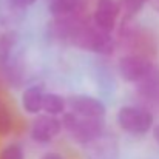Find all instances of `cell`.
I'll list each match as a JSON object with an SVG mask.
<instances>
[{
	"label": "cell",
	"instance_id": "1",
	"mask_svg": "<svg viewBox=\"0 0 159 159\" xmlns=\"http://www.w3.org/2000/svg\"><path fill=\"white\" fill-rule=\"evenodd\" d=\"M68 40L82 50L104 54V56L113 54L114 48H116V43L111 37V33L102 31L94 23H87L84 20H80L74 26Z\"/></svg>",
	"mask_w": 159,
	"mask_h": 159
},
{
	"label": "cell",
	"instance_id": "2",
	"mask_svg": "<svg viewBox=\"0 0 159 159\" xmlns=\"http://www.w3.org/2000/svg\"><path fill=\"white\" fill-rule=\"evenodd\" d=\"M62 114H63V117L60 119L62 128L66 130L68 134L80 145H87L105 133L104 117H85L76 114L74 111L70 113L63 111Z\"/></svg>",
	"mask_w": 159,
	"mask_h": 159
},
{
	"label": "cell",
	"instance_id": "3",
	"mask_svg": "<svg viewBox=\"0 0 159 159\" xmlns=\"http://www.w3.org/2000/svg\"><path fill=\"white\" fill-rule=\"evenodd\" d=\"M117 124L119 127L133 134V136H144L147 134L155 122V117L152 114V111H148L147 108H141V107H130L125 105L122 107L117 114H116Z\"/></svg>",
	"mask_w": 159,
	"mask_h": 159
},
{
	"label": "cell",
	"instance_id": "4",
	"mask_svg": "<svg viewBox=\"0 0 159 159\" xmlns=\"http://www.w3.org/2000/svg\"><path fill=\"white\" fill-rule=\"evenodd\" d=\"M152 65H153V62L147 56L133 53V54H127V56H124V57L119 59L117 70H119L120 77L125 82L136 84L148 71V68Z\"/></svg>",
	"mask_w": 159,
	"mask_h": 159
},
{
	"label": "cell",
	"instance_id": "5",
	"mask_svg": "<svg viewBox=\"0 0 159 159\" xmlns=\"http://www.w3.org/2000/svg\"><path fill=\"white\" fill-rule=\"evenodd\" d=\"M62 131V124L60 119L53 114H39L31 127H30V136L34 142L37 144H48L53 139H56Z\"/></svg>",
	"mask_w": 159,
	"mask_h": 159
},
{
	"label": "cell",
	"instance_id": "6",
	"mask_svg": "<svg viewBox=\"0 0 159 159\" xmlns=\"http://www.w3.org/2000/svg\"><path fill=\"white\" fill-rule=\"evenodd\" d=\"M120 14V6L117 0H98L96 9L93 14V23L107 33H113Z\"/></svg>",
	"mask_w": 159,
	"mask_h": 159
},
{
	"label": "cell",
	"instance_id": "7",
	"mask_svg": "<svg viewBox=\"0 0 159 159\" xmlns=\"http://www.w3.org/2000/svg\"><path fill=\"white\" fill-rule=\"evenodd\" d=\"M66 105L76 114L85 116V117H104L107 113V107L102 101L93 96H85V94L71 96L66 101Z\"/></svg>",
	"mask_w": 159,
	"mask_h": 159
},
{
	"label": "cell",
	"instance_id": "8",
	"mask_svg": "<svg viewBox=\"0 0 159 159\" xmlns=\"http://www.w3.org/2000/svg\"><path fill=\"white\" fill-rule=\"evenodd\" d=\"M87 159H119V148L114 139L107 138L105 133L85 145Z\"/></svg>",
	"mask_w": 159,
	"mask_h": 159
},
{
	"label": "cell",
	"instance_id": "9",
	"mask_svg": "<svg viewBox=\"0 0 159 159\" xmlns=\"http://www.w3.org/2000/svg\"><path fill=\"white\" fill-rule=\"evenodd\" d=\"M138 93L152 102H156L159 99V65L153 63L148 71L136 82Z\"/></svg>",
	"mask_w": 159,
	"mask_h": 159
},
{
	"label": "cell",
	"instance_id": "10",
	"mask_svg": "<svg viewBox=\"0 0 159 159\" xmlns=\"http://www.w3.org/2000/svg\"><path fill=\"white\" fill-rule=\"evenodd\" d=\"M43 88L40 85H31L22 93V108L28 114H39L42 111Z\"/></svg>",
	"mask_w": 159,
	"mask_h": 159
},
{
	"label": "cell",
	"instance_id": "11",
	"mask_svg": "<svg viewBox=\"0 0 159 159\" xmlns=\"http://www.w3.org/2000/svg\"><path fill=\"white\" fill-rule=\"evenodd\" d=\"M17 42L19 36L16 31H6L0 36V66L6 65L12 59V53Z\"/></svg>",
	"mask_w": 159,
	"mask_h": 159
},
{
	"label": "cell",
	"instance_id": "12",
	"mask_svg": "<svg viewBox=\"0 0 159 159\" xmlns=\"http://www.w3.org/2000/svg\"><path fill=\"white\" fill-rule=\"evenodd\" d=\"M16 127V117L9 104L0 99V138H8Z\"/></svg>",
	"mask_w": 159,
	"mask_h": 159
},
{
	"label": "cell",
	"instance_id": "13",
	"mask_svg": "<svg viewBox=\"0 0 159 159\" xmlns=\"http://www.w3.org/2000/svg\"><path fill=\"white\" fill-rule=\"evenodd\" d=\"M82 0H51L50 2V12L54 17H65L79 12Z\"/></svg>",
	"mask_w": 159,
	"mask_h": 159
},
{
	"label": "cell",
	"instance_id": "14",
	"mask_svg": "<svg viewBox=\"0 0 159 159\" xmlns=\"http://www.w3.org/2000/svg\"><path fill=\"white\" fill-rule=\"evenodd\" d=\"M66 108V101L56 93H43L42 98V110L47 114H53V116H59L65 111Z\"/></svg>",
	"mask_w": 159,
	"mask_h": 159
},
{
	"label": "cell",
	"instance_id": "15",
	"mask_svg": "<svg viewBox=\"0 0 159 159\" xmlns=\"http://www.w3.org/2000/svg\"><path fill=\"white\" fill-rule=\"evenodd\" d=\"M0 159H26L22 144L11 142L0 148Z\"/></svg>",
	"mask_w": 159,
	"mask_h": 159
},
{
	"label": "cell",
	"instance_id": "16",
	"mask_svg": "<svg viewBox=\"0 0 159 159\" xmlns=\"http://www.w3.org/2000/svg\"><path fill=\"white\" fill-rule=\"evenodd\" d=\"M147 2L150 0H119V6H120V11L125 12L127 17H133L138 12H141V9L144 8Z\"/></svg>",
	"mask_w": 159,
	"mask_h": 159
},
{
	"label": "cell",
	"instance_id": "17",
	"mask_svg": "<svg viewBox=\"0 0 159 159\" xmlns=\"http://www.w3.org/2000/svg\"><path fill=\"white\" fill-rule=\"evenodd\" d=\"M6 2H8L16 11H20V9H25V8L34 5L37 0H6Z\"/></svg>",
	"mask_w": 159,
	"mask_h": 159
},
{
	"label": "cell",
	"instance_id": "18",
	"mask_svg": "<svg viewBox=\"0 0 159 159\" xmlns=\"http://www.w3.org/2000/svg\"><path fill=\"white\" fill-rule=\"evenodd\" d=\"M40 159H65V158H63V155H60L57 152H47L45 155H42Z\"/></svg>",
	"mask_w": 159,
	"mask_h": 159
},
{
	"label": "cell",
	"instance_id": "19",
	"mask_svg": "<svg viewBox=\"0 0 159 159\" xmlns=\"http://www.w3.org/2000/svg\"><path fill=\"white\" fill-rule=\"evenodd\" d=\"M152 128H153V138H155V141L159 144V124L155 125V127H152Z\"/></svg>",
	"mask_w": 159,
	"mask_h": 159
},
{
	"label": "cell",
	"instance_id": "20",
	"mask_svg": "<svg viewBox=\"0 0 159 159\" xmlns=\"http://www.w3.org/2000/svg\"><path fill=\"white\" fill-rule=\"evenodd\" d=\"M152 2V5H153V8L156 9V11H159V0H150Z\"/></svg>",
	"mask_w": 159,
	"mask_h": 159
}]
</instances>
